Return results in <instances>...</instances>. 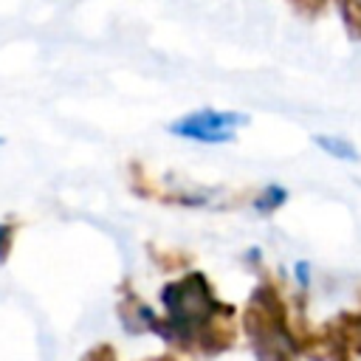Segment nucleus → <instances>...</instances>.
I'll return each mask as SVG.
<instances>
[{"mask_svg":"<svg viewBox=\"0 0 361 361\" xmlns=\"http://www.w3.org/2000/svg\"><path fill=\"white\" fill-rule=\"evenodd\" d=\"M333 3L338 8V17H341L344 31L353 39H361V0H333Z\"/></svg>","mask_w":361,"mask_h":361,"instance_id":"6","label":"nucleus"},{"mask_svg":"<svg viewBox=\"0 0 361 361\" xmlns=\"http://www.w3.org/2000/svg\"><path fill=\"white\" fill-rule=\"evenodd\" d=\"M248 124V116L240 110H217V107H197L183 113L180 118L169 121L166 130L175 138L197 141V144H228L234 141L237 130Z\"/></svg>","mask_w":361,"mask_h":361,"instance_id":"3","label":"nucleus"},{"mask_svg":"<svg viewBox=\"0 0 361 361\" xmlns=\"http://www.w3.org/2000/svg\"><path fill=\"white\" fill-rule=\"evenodd\" d=\"M164 316H155L152 333L183 353L217 355L234 341L237 310L217 299L203 271H186L183 276L161 288Z\"/></svg>","mask_w":361,"mask_h":361,"instance_id":"1","label":"nucleus"},{"mask_svg":"<svg viewBox=\"0 0 361 361\" xmlns=\"http://www.w3.org/2000/svg\"><path fill=\"white\" fill-rule=\"evenodd\" d=\"M11 243H14V226L0 223V265L8 259V254H11Z\"/></svg>","mask_w":361,"mask_h":361,"instance_id":"9","label":"nucleus"},{"mask_svg":"<svg viewBox=\"0 0 361 361\" xmlns=\"http://www.w3.org/2000/svg\"><path fill=\"white\" fill-rule=\"evenodd\" d=\"M285 3L290 6V11L296 17H302V20H319L330 8L333 0H285Z\"/></svg>","mask_w":361,"mask_h":361,"instance_id":"7","label":"nucleus"},{"mask_svg":"<svg viewBox=\"0 0 361 361\" xmlns=\"http://www.w3.org/2000/svg\"><path fill=\"white\" fill-rule=\"evenodd\" d=\"M243 330L257 361H299L302 341L285 319V305L271 285H259L243 313Z\"/></svg>","mask_w":361,"mask_h":361,"instance_id":"2","label":"nucleus"},{"mask_svg":"<svg viewBox=\"0 0 361 361\" xmlns=\"http://www.w3.org/2000/svg\"><path fill=\"white\" fill-rule=\"evenodd\" d=\"M149 361H175V358H149Z\"/></svg>","mask_w":361,"mask_h":361,"instance_id":"10","label":"nucleus"},{"mask_svg":"<svg viewBox=\"0 0 361 361\" xmlns=\"http://www.w3.org/2000/svg\"><path fill=\"white\" fill-rule=\"evenodd\" d=\"M313 144H316L322 152H327L330 158H336V161H350V164H358V161H361L358 147H355L350 138H344V135H324V133H316V135H313Z\"/></svg>","mask_w":361,"mask_h":361,"instance_id":"4","label":"nucleus"},{"mask_svg":"<svg viewBox=\"0 0 361 361\" xmlns=\"http://www.w3.org/2000/svg\"><path fill=\"white\" fill-rule=\"evenodd\" d=\"M82 361H118V358H116V350L110 344H96L82 355Z\"/></svg>","mask_w":361,"mask_h":361,"instance_id":"8","label":"nucleus"},{"mask_svg":"<svg viewBox=\"0 0 361 361\" xmlns=\"http://www.w3.org/2000/svg\"><path fill=\"white\" fill-rule=\"evenodd\" d=\"M288 200V189L279 186V183H268L257 197H254V209L259 214H274L276 209H282Z\"/></svg>","mask_w":361,"mask_h":361,"instance_id":"5","label":"nucleus"}]
</instances>
